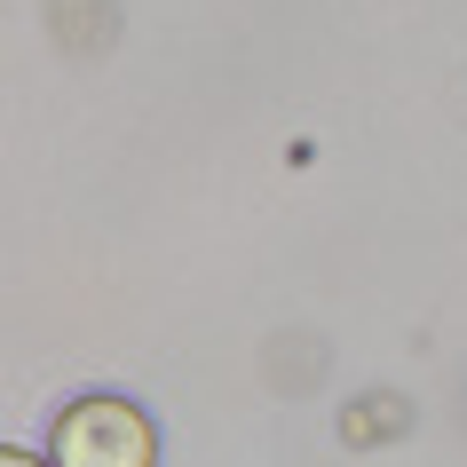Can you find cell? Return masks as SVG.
Segmentation results:
<instances>
[{
	"label": "cell",
	"instance_id": "obj_1",
	"mask_svg": "<svg viewBox=\"0 0 467 467\" xmlns=\"http://www.w3.org/2000/svg\"><path fill=\"white\" fill-rule=\"evenodd\" d=\"M150 460H159V428L127 396H79L56 420V467H150Z\"/></svg>",
	"mask_w": 467,
	"mask_h": 467
},
{
	"label": "cell",
	"instance_id": "obj_2",
	"mask_svg": "<svg viewBox=\"0 0 467 467\" xmlns=\"http://www.w3.org/2000/svg\"><path fill=\"white\" fill-rule=\"evenodd\" d=\"M0 467H40L32 451H16V443H0Z\"/></svg>",
	"mask_w": 467,
	"mask_h": 467
}]
</instances>
